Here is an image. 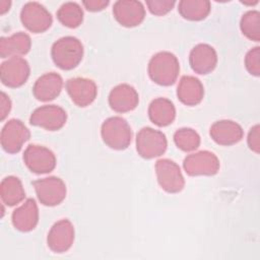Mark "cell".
<instances>
[{"mask_svg":"<svg viewBox=\"0 0 260 260\" xmlns=\"http://www.w3.org/2000/svg\"><path fill=\"white\" fill-rule=\"evenodd\" d=\"M103 141L112 149H126L132 139V131L128 122L122 117H111L102 125Z\"/></svg>","mask_w":260,"mask_h":260,"instance_id":"3","label":"cell"},{"mask_svg":"<svg viewBox=\"0 0 260 260\" xmlns=\"http://www.w3.org/2000/svg\"><path fill=\"white\" fill-rule=\"evenodd\" d=\"M146 5L148 7V10L150 11V13L154 14V15H165L168 12H170L174 5H175V1H171V0H147L146 1Z\"/></svg>","mask_w":260,"mask_h":260,"instance_id":"30","label":"cell"},{"mask_svg":"<svg viewBox=\"0 0 260 260\" xmlns=\"http://www.w3.org/2000/svg\"><path fill=\"white\" fill-rule=\"evenodd\" d=\"M109 105L117 113H127L134 110L139 102L136 89L126 83L115 86L109 94Z\"/></svg>","mask_w":260,"mask_h":260,"instance_id":"17","label":"cell"},{"mask_svg":"<svg viewBox=\"0 0 260 260\" xmlns=\"http://www.w3.org/2000/svg\"><path fill=\"white\" fill-rule=\"evenodd\" d=\"M67 121L65 110L56 105H46L36 109L30 117L29 123L34 126L44 128L49 131L61 129Z\"/></svg>","mask_w":260,"mask_h":260,"instance_id":"10","label":"cell"},{"mask_svg":"<svg viewBox=\"0 0 260 260\" xmlns=\"http://www.w3.org/2000/svg\"><path fill=\"white\" fill-rule=\"evenodd\" d=\"M23 161L27 169L35 174H47L56 167L54 152L41 145L29 144L23 152Z\"/></svg>","mask_w":260,"mask_h":260,"instance_id":"8","label":"cell"},{"mask_svg":"<svg viewBox=\"0 0 260 260\" xmlns=\"http://www.w3.org/2000/svg\"><path fill=\"white\" fill-rule=\"evenodd\" d=\"M148 75L156 84L169 86L175 83L180 72L177 57L171 52H158L151 57L148 63Z\"/></svg>","mask_w":260,"mask_h":260,"instance_id":"1","label":"cell"},{"mask_svg":"<svg viewBox=\"0 0 260 260\" xmlns=\"http://www.w3.org/2000/svg\"><path fill=\"white\" fill-rule=\"evenodd\" d=\"M148 116L153 124L159 127H165L172 124L175 120L176 109L170 100L157 98L150 103L148 107Z\"/></svg>","mask_w":260,"mask_h":260,"instance_id":"23","label":"cell"},{"mask_svg":"<svg viewBox=\"0 0 260 260\" xmlns=\"http://www.w3.org/2000/svg\"><path fill=\"white\" fill-rule=\"evenodd\" d=\"M30 132L24 124L17 119L9 120L1 131V145L8 153H17L22 145L29 139Z\"/></svg>","mask_w":260,"mask_h":260,"instance_id":"11","label":"cell"},{"mask_svg":"<svg viewBox=\"0 0 260 260\" xmlns=\"http://www.w3.org/2000/svg\"><path fill=\"white\" fill-rule=\"evenodd\" d=\"M245 66L248 72L254 76L260 75V48L251 49L245 57Z\"/></svg>","mask_w":260,"mask_h":260,"instance_id":"29","label":"cell"},{"mask_svg":"<svg viewBox=\"0 0 260 260\" xmlns=\"http://www.w3.org/2000/svg\"><path fill=\"white\" fill-rule=\"evenodd\" d=\"M65 87L71 101L80 108L89 106L98 94V87L94 81L84 77L68 79Z\"/></svg>","mask_w":260,"mask_h":260,"instance_id":"13","label":"cell"},{"mask_svg":"<svg viewBox=\"0 0 260 260\" xmlns=\"http://www.w3.org/2000/svg\"><path fill=\"white\" fill-rule=\"evenodd\" d=\"M168 141L166 135L150 127H144L136 135V149L143 158L160 156L167 150Z\"/></svg>","mask_w":260,"mask_h":260,"instance_id":"4","label":"cell"},{"mask_svg":"<svg viewBox=\"0 0 260 260\" xmlns=\"http://www.w3.org/2000/svg\"><path fill=\"white\" fill-rule=\"evenodd\" d=\"M51 55L57 67L62 70H71L82 60L83 46L74 37H63L53 44Z\"/></svg>","mask_w":260,"mask_h":260,"instance_id":"2","label":"cell"},{"mask_svg":"<svg viewBox=\"0 0 260 260\" xmlns=\"http://www.w3.org/2000/svg\"><path fill=\"white\" fill-rule=\"evenodd\" d=\"M0 194L3 203L8 206H14L21 202L25 197V192L21 181L14 176L4 178L0 186Z\"/></svg>","mask_w":260,"mask_h":260,"instance_id":"24","label":"cell"},{"mask_svg":"<svg viewBox=\"0 0 260 260\" xmlns=\"http://www.w3.org/2000/svg\"><path fill=\"white\" fill-rule=\"evenodd\" d=\"M204 95V88L201 81L190 75L182 76L177 87L179 101L186 106H196L201 103Z\"/></svg>","mask_w":260,"mask_h":260,"instance_id":"21","label":"cell"},{"mask_svg":"<svg viewBox=\"0 0 260 260\" xmlns=\"http://www.w3.org/2000/svg\"><path fill=\"white\" fill-rule=\"evenodd\" d=\"M243 35L251 41H260V13L257 10H250L243 14L240 22Z\"/></svg>","mask_w":260,"mask_h":260,"instance_id":"27","label":"cell"},{"mask_svg":"<svg viewBox=\"0 0 260 260\" xmlns=\"http://www.w3.org/2000/svg\"><path fill=\"white\" fill-rule=\"evenodd\" d=\"M84 7L91 12H96L105 9L109 5L108 0H84L82 1Z\"/></svg>","mask_w":260,"mask_h":260,"instance_id":"32","label":"cell"},{"mask_svg":"<svg viewBox=\"0 0 260 260\" xmlns=\"http://www.w3.org/2000/svg\"><path fill=\"white\" fill-rule=\"evenodd\" d=\"M12 223L20 232L32 231L39 221V209L36 201L28 198L25 202L12 212Z\"/></svg>","mask_w":260,"mask_h":260,"instance_id":"20","label":"cell"},{"mask_svg":"<svg viewBox=\"0 0 260 260\" xmlns=\"http://www.w3.org/2000/svg\"><path fill=\"white\" fill-rule=\"evenodd\" d=\"M10 5H11L10 1H5V0L0 1V13L4 14L6 11H8L10 8Z\"/></svg>","mask_w":260,"mask_h":260,"instance_id":"34","label":"cell"},{"mask_svg":"<svg viewBox=\"0 0 260 260\" xmlns=\"http://www.w3.org/2000/svg\"><path fill=\"white\" fill-rule=\"evenodd\" d=\"M58 20L70 28L78 27L83 20L82 8L75 2H66L57 11Z\"/></svg>","mask_w":260,"mask_h":260,"instance_id":"26","label":"cell"},{"mask_svg":"<svg viewBox=\"0 0 260 260\" xmlns=\"http://www.w3.org/2000/svg\"><path fill=\"white\" fill-rule=\"evenodd\" d=\"M115 19L125 27L139 25L145 17V8L142 3L135 0H119L113 6Z\"/></svg>","mask_w":260,"mask_h":260,"instance_id":"14","label":"cell"},{"mask_svg":"<svg viewBox=\"0 0 260 260\" xmlns=\"http://www.w3.org/2000/svg\"><path fill=\"white\" fill-rule=\"evenodd\" d=\"M20 20L24 27L35 34L46 31L53 22L51 13L38 2H27L22 7Z\"/></svg>","mask_w":260,"mask_h":260,"instance_id":"9","label":"cell"},{"mask_svg":"<svg viewBox=\"0 0 260 260\" xmlns=\"http://www.w3.org/2000/svg\"><path fill=\"white\" fill-rule=\"evenodd\" d=\"M248 146L251 150H253L256 153H259L260 151V127L259 125L253 126L248 134L247 138Z\"/></svg>","mask_w":260,"mask_h":260,"instance_id":"31","label":"cell"},{"mask_svg":"<svg viewBox=\"0 0 260 260\" xmlns=\"http://www.w3.org/2000/svg\"><path fill=\"white\" fill-rule=\"evenodd\" d=\"M63 87V79L56 72H49L37 79L32 87L34 96L41 102L56 99Z\"/></svg>","mask_w":260,"mask_h":260,"instance_id":"19","label":"cell"},{"mask_svg":"<svg viewBox=\"0 0 260 260\" xmlns=\"http://www.w3.org/2000/svg\"><path fill=\"white\" fill-rule=\"evenodd\" d=\"M219 159L208 150H201L185 157L183 167L189 176H213L219 171Z\"/></svg>","mask_w":260,"mask_h":260,"instance_id":"7","label":"cell"},{"mask_svg":"<svg viewBox=\"0 0 260 260\" xmlns=\"http://www.w3.org/2000/svg\"><path fill=\"white\" fill-rule=\"evenodd\" d=\"M31 47L30 37L22 31L16 32L10 37H2L0 40L1 58L19 57L29 52Z\"/></svg>","mask_w":260,"mask_h":260,"instance_id":"22","label":"cell"},{"mask_svg":"<svg viewBox=\"0 0 260 260\" xmlns=\"http://www.w3.org/2000/svg\"><path fill=\"white\" fill-rule=\"evenodd\" d=\"M0 120L4 121V119L7 117L8 113L11 109V101L9 96L5 92H1V100H0Z\"/></svg>","mask_w":260,"mask_h":260,"instance_id":"33","label":"cell"},{"mask_svg":"<svg viewBox=\"0 0 260 260\" xmlns=\"http://www.w3.org/2000/svg\"><path fill=\"white\" fill-rule=\"evenodd\" d=\"M189 63L192 70L198 74H208L217 64L215 50L207 44H198L190 52Z\"/></svg>","mask_w":260,"mask_h":260,"instance_id":"16","label":"cell"},{"mask_svg":"<svg viewBox=\"0 0 260 260\" xmlns=\"http://www.w3.org/2000/svg\"><path fill=\"white\" fill-rule=\"evenodd\" d=\"M74 241V226L68 219L55 222L47 237L48 247L55 253L68 251Z\"/></svg>","mask_w":260,"mask_h":260,"instance_id":"15","label":"cell"},{"mask_svg":"<svg viewBox=\"0 0 260 260\" xmlns=\"http://www.w3.org/2000/svg\"><path fill=\"white\" fill-rule=\"evenodd\" d=\"M39 201L45 206H56L66 197V185L58 177H48L32 183Z\"/></svg>","mask_w":260,"mask_h":260,"instance_id":"5","label":"cell"},{"mask_svg":"<svg viewBox=\"0 0 260 260\" xmlns=\"http://www.w3.org/2000/svg\"><path fill=\"white\" fill-rule=\"evenodd\" d=\"M174 141L178 148L189 152L199 147L200 136L195 130L191 128H181L175 132Z\"/></svg>","mask_w":260,"mask_h":260,"instance_id":"28","label":"cell"},{"mask_svg":"<svg viewBox=\"0 0 260 260\" xmlns=\"http://www.w3.org/2000/svg\"><path fill=\"white\" fill-rule=\"evenodd\" d=\"M29 72L30 68L25 59L11 57L1 64V81L8 87H19L26 82Z\"/></svg>","mask_w":260,"mask_h":260,"instance_id":"12","label":"cell"},{"mask_svg":"<svg viewBox=\"0 0 260 260\" xmlns=\"http://www.w3.org/2000/svg\"><path fill=\"white\" fill-rule=\"evenodd\" d=\"M178 11L185 19L202 20L210 12V2L207 0H182L179 2Z\"/></svg>","mask_w":260,"mask_h":260,"instance_id":"25","label":"cell"},{"mask_svg":"<svg viewBox=\"0 0 260 260\" xmlns=\"http://www.w3.org/2000/svg\"><path fill=\"white\" fill-rule=\"evenodd\" d=\"M209 134L217 144L229 146L241 141L244 131L238 123L232 120H219L211 125Z\"/></svg>","mask_w":260,"mask_h":260,"instance_id":"18","label":"cell"},{"mask_svg":"<svg viewBox=\"0 0 260 260\" xmlns=\"http://www.w3.org/2000/svg\"><path fill=\"white\" fill-rule=\"evenodd\" d=\"M157 182L168 193H179L185 186V180L180 167L169 158L158 159L155 164Z\"/></svg>","mask_w":260,"mask_h":260,"instance_id":"6","label":"cell"}]
</instances>
